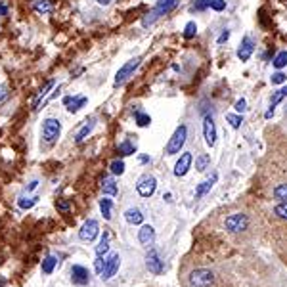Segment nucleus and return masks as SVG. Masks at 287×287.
<instances>
[{"label": "nucleus", "instance_id": "obj_20", "mask_svg": "<svg viewBox=\"0 0 287 287\" xmlns=\"http://www.w3.org/2000/svg\"><path fill=\"white\" fill-rule=\"evenodd\" d=\"M211 165V155L209 153H201L197 159H195V169L199 171V173H203V171H207Z\"/></svg>", "mask_w": 287, "mask_h": 287}, {"label": "nucleus", "instance_id": "obj_41", "mask_svg": "<svg viewBox=\"0 0 287 287\" xmlns=\"http://www.w3.org/2000/svg\"><path fill=\"white\" fill-rule=\"evenodd\" d=\"M58 209H60L61 213H67V211H69V203H67V201H63V199H60V201H58Z\"/></svg>", "mask_w": 287, "mask_h": 287}, {"label": "nucleus", "instance_id": "obj_26", "mask_svg": "<svg viewBox=\"0 0 287 287\" xmlns=\"http://www.w3.org/2000/svg\"><path fill=\"white\" fill-rule=\"evenodd\" d=\"M197 35V25H195V21H188L186 27H184V38H193V36Z\"/></svg>", "mask_w": 287, "mask_h": 287}, {"label": "nucleus", "instance_id": "obj_21", "mask_svg": "<svg viewBox=\"0 0 287 287\" xmlns=\"http://www.w3.org/2000/svg\"><path fill=\"white\" fill-rule=\"evenodd\" d=\"M94 122H96V119L94 117H92V119H90V121H88V125H85V127H83V129H80V132H78L77 134V142L78 144H80V142H83V140L87 138L88 134H90V132H92V129H94Z\"/></svg>", "mask_w": 287, "mask_h": 287}, {"label": "nucleus", "instance_id": "obj_44", "mask_svg": "<svg viewBox=\"0 0 287 287\" xmlns=\"http://www.w3.org/2000/svg\"><path fill=\"white\" fill-rule=\"evenodd\" d=\"M71 102H73V96H67V98H63V104H65V105H69Z\"/></svg>", "mask_w": 287, "mask_h": 287}, {"label": "nucleus", "instance_id": "obj_35", "mask_svg": "<svg viewBox=\"0 0 287 287\" xmlns=\"http://www.w3.org/2000/svg\"><path fill=\"white\" fill-rule=\"evenodd\" d=\"M109 169H111V173H113V174H122V173H125V163H122L121 159H117V161H113V163H111V167H109Z\"/></svg>", "mask_w": 287, "mask_h": 287}, {"label": "nucleus", "instance_id": "obj_23", "mask_svg": "<svg viewBox=\"0 0 287 287\" xmlns=\"http://www.w3.org/2000/svg\"><path fill=\"white\" fill-rule=\"evenodd\" d=\"M33 8H35L36 12H40V14H46V12L52 10V2H50V0H35Z\"/></svg>", "mask_w": 287, "mask_h": 287}, {"label": "nucleus", "instance_id": "obj_27", "mask_svg": "<svg viewBox=\"0 0 287 287\" xmlns=\"http://www.w3.org/2000/svg\"><path fill=\"white\" fill-rule=\"evenodd\" d=\"M111 199H102L100 201V209H102V215H104V218H111Z\"/></svg>", "mask_w": 287, "mask_h": 287}, {"label": "nucleus", "instance_id": "obj_46", "mask_svg": "<svg viewBox=\"0 0 287 287\" xmlns=\"http://www.w3.org/2000/svg\"><path fill=\"white\" fill-rule=\"evenodd\" d=\"M140 161H142V163H148L149 157H148V155H142V157H140Z\"/></svg>", "mask_w": 287, "mask_h": 287}, {"label": "nucleus", "instance_id": "obj_13", "mask_svg": "<svg viewBox=\"0 0 287 287\" xmlns=\"http://www.w3.org/2000/svg\"><path fill=\"white\" fill-rule=\"evenodd\" d=\"M287 98V87H281V88H278L274 94H272V98H270V107H268V111H266V119H270L272 115H274V109H276V105L281 102V100H285Z\"/></svg>", "mask_w": 287, "mask_h": 287}, {"label": "nucleus", "instance_id": "obj_12", "mask_svg": "<svg viewBox=\"0 0 287 287\" xmlns=\"http://www.w3.org/2000/svg\"><path fill=\"white\" fill-rule=\"evenodd\" d=\"M253 52H255V43L251 40V36H243V40L237 48V58L241 61H247L253 56Z\"/></svg>", "mask_w": 287, "mask_h": 287}, {"label": "nucleus", "instance_id": "obj_11", "mask_svg": "<svg viewBox=\"0 0 287 287\" xmlns=\"http://www.w3.org/2000/svg\"><path fill=\"white\" fill-rule=\"evenodd\" d=\"M191 163H193V155L191 153H182L180 159L176 161V165H174V176H184L190 171Z\"/></svg>", "mask_w": 287, "mask_h": 287}, {"label": "nucleus", "instance_id": "obj_16", "mask_svg": "<svg viewBox=\"0 0 287 287\" xmlns=\"http://www.w3.org/2000/svg\"><path fill=\"white\" fill-rule=\"evenodd\" d=\"M138 239L142 245L149 247V245L153 243V239H155V230H153V226H142V230L138 232Z\"/></svg>", "mask_w": 287, "mask_h": 287}, {"label": "nucleus", "instance_id": "obj_5", "mask_svg": "<svg viewBox=\"0 0 287 287\" xmlns=\"http://www.w3.org/2000/svg\"><path fill=\"white\" fill-rule=\"evenodd\" d=\"M140 61H142L140 58H134V60L127 61L121 69L117 71V77H115V87H121V85H125V83H127V80L132 77V73H134V71L140 67Z\"/></svg>", "mask_w": 287, "mask_h": 287}, {"label": "nucleus", "instance_id": "obj_18", "mask_svg": "<svg viewBox=\"0 0 287 287\" xmlns=\"http://www.w3.org/2000/svg\"><path fill=\"white\" fill-rule=\"evenodd\" d=\"M125 218H127L129 224H142L144 215L140 213V209H127L125 211Z\"/></svg>", "mask_w": 287, "mask_h": 287}, {"label": "nucleus", "instance_id": "obj_8", "mask_svg": "<svg viewBox=\"0 0 287 287\" xmlns=\"http://www.w3.org/2000/svg\"><path fill=\"white\" fill-rule=\"evenodd\" d=\"M247 224H249V220H247V217H245V215H241V213L232 215V217L226 218V228L230 230V232H234V234H237V232H243L245 228H247Z\"/></svg>", "mask_w": 287, "mask_h": 287}, {"label": "nucleus", "instance_id": "obj_45", "mask_svg": "<svg viewBox=\"0 0 287 287\" xmlns=\"http://www.w3.org/2000/svg\"><path fill=\"white\" fill-rule=\"evenodd\" d=\"M111 0H98V4H102V6H107Z\"/></svg>", "mask_w": 287, "mask_h": 287}, {"label": "nucleus", "instance_id": "obj_9", "mask_svg": "<svg viewBox=\"0 0 287 287\" xmlns=\"http://www.w3.org/2000/svg\"><path fill=\"white\" fill-rule=\"evenodd\" d=\"M98 232H100V226H98V222L96 220H87L85 222V226L80 228V232H78V237L80 239H85V241H92L96 235H98Z\"/></svg>", "mask_w": 287, "mask_h": 287}, {"label": "nucleus", "instance_id": "obj_29", "mask_svg": "<svg viewBox=\"0 0 287 287\" xmlns=\"http://www.w3.org/2000/svg\"><path fill=\"white\" fill-rule=\"evenodd\" d=\"M226 121L232 125V129H239V127H241V122H243V117H241V115H235V113H228Z\"/></svg>", "mask_w": 287, "mask_h": 287}, {"label": "nucleus", "instance_id": "obj_30", "mask_svg": "<svg viewBox=\"0 0 287 287\" xmlns=\"http://www.w3.org/2000/svg\"><path fill=\"white\" fill-rule=\"evenodd\" d=\"M107 249H109V237H107V234H104V237H102V241H100V245H98V249H96V253H98V257H104L105 253H107Z\"/></svg>", "mask_w": 287, "mask_h": 287}, {"label": "nucleus", "instance_id": "obj_3", "mask_svg": "<svg viewBox=\"0 0 287 287\" xmlns=\"http://www.w3.org/2000/svg\"><path fill=\"white\" fill-rule=\"evenodd\" d=\"M213 281H215V274L207 268H197L190 274L191 287H211Z\"/></svg>", "mask_w": 287, "mask_h": 287}, {"label": "nucleus", "instance_id": "obj_43", "mask_svg": "<svg viewBox=\"0 0 287 287\" xmlns=\"http://www.w3.org/2000/svg\"><path fill=\"white\" fill-rule=\"evenodd\" d=\"M6 14H8L6 6H4V4H0V16H6Z\"/></svg>", "mask_w": 287, "mask_h": 287}, {"label": "nucleus", "instance_id": "obj_7", "mask_svg": "<svg viewBox=\"0 0 287 287\" xmlns=\"http://www.w3.org/2000/svg\"><path fill=\"white\" fill-rule=\"evenodd\" d=\"M203 134H205L207 146L213 148L217 144V127H215V121H213V115H205V119H203Z\"/></svg>", "mask_w": 287, "mask_h": 287}, {"label": "nucleus", "instance_id": "obj_2", "mask_svg": "<svg viewBox=\"0 0 287 287\" xmlns=\"http://www.w3.org/2000/svg\"><path fill=\"white\" fill-rule=\"evenodd\" d=\"M186 138H188V129H186V125H180L174 134L171 136L169 140V144H167V155H176V153H180V149L184 148V144H186Z\"/></svg>", "mask_w": 287, "mask_h": 287}, {"label": "nucleus", "instance_id": "obj_17", "mask_svg": "<svg viewBox=\"0 0 287 287\" xmlns=\"http://www.w3.org/2000/svg\"><path fill=\"white\" fill-rule=\"evenodd\" d=\"M218 180V174L217 173H213V176L211 178H207L205 182H201L199 186H197V190H195V197H203L205 193H209L211 188L215 186V182Z\"/></svg>", "mask_w": 287, "mask_h": 287}, {"label": "nucleus", "instance_id": "obj_28", "mask_svg": "<svg viewBox=\"0 0 287 287\" xmlns=\"http://www.w3.org/2000/svg\"><path fill=\"white\" fill-rule=\"evenodd\" d=\"M207 8H211V0H195L191 4V12H205Z\"/></svg>", "mask_w": 287, "mask_h": 287}, {"label": "nucleus", "instance_id": "obj_19", "mask_svg": "<svg viewBox=\"0 0 287 287\" xmlns=\"http://www.w3.org/2000/svg\"><path fill=\"white\" fill-rule=\"evenodd\" d=\"M102 190H104V193H107V195H117L119 188H117V182H115L113 178H104Z\"/></svg>", "mask_w": 287, "mask_h": 287}, {"label": "nucleus", "instance_id": "obj_32", "mask_svg": "<svg viewBox=\"0 0 287 287\" xmlns=\"http://www.w3.org/2000/svg\"><path fill=\"white\" fill-rule=\"evenodd\" d=\"M274 197L287 203V184H281V186H278V188L274 190Z\"/></svg>", "mask_w": 287, "mask_h": 287}, {"label": "nucleus", "instance_id": "obj_14", "mask_svg": "<svg viewBox=\"0 0 287 287\" xmlns=\"http://www.w3.org/2000/svg\"><path fill=\"white\" fill-rule=\"evenodd\" d=\"M71 279L77 285H87L88 283V270L85 266H73L71 268Z\"/></svg>", "mask_w": 287, "mask_h": 287}, {"label": "nucleus", "instance_id": "obj_47", "mask_svg": "<svg viewBox=\"0 0 287 287\" xmlns=\"http://www.w3.org/2000/svg\"><path fill=\"white\" fill-rule=\"evenodd\" d=\"M2 285H4V279H0V287H2Z\"/></svg>", "mask_w": 287, "mask_h": 287}, {"label": "nucleus", "instance_id": "obj_6", "mask_svg": "<svg viewBox=\"0 0 287 287\" xmlns=\"http://www.w3.org/2000/svg\"><path fill=\"white\" fill-rule=\"evenodd\" d=\"M136 190H138V193L142 195V197H149V195H153L157 190V180L153 178V176H149V174H146V176H142L138 180V184H136Z\"/></svg>", "mask_w": 287, "mask_h": 287}, {"label": "nucleus", "instance_id": "obj_1", "mask_svg": "<svg viewBox=\"0 0 287 287\" xmlns=\"http://www.w3.org/2000/svg\"><path fill=\"white\" fill-rule=\"evenodd\" d=\"M178 6V0H159L157 2V6L151 12H149L148 16L144 18V21H142V25L148 27L151 25L155 19H159L161 16H165V14H169V12H173L174 8Z\"/></svg>", "mask_w": 287, "mask_h": 287}, {"label": "nucleus", "instance_id": "obj_10", "mask_svg": "<svg viewBox=\"0 0 287 287\" xmlns=\"http://www.w3.org/2000/svg\"><path fill=\"white\" fill-rule=\"evenodd\" d=\"M146 266H148V270L151 272V274H161V272L165 270L163 261L159 259V255H157L155 249H151V251L148 253V257H146Z\"/></svg>", "mask_w": 287, "mask_h": 287}, {"label": "nucleus", "instance_id": "obj_4", "mask_svg": "<svg viewBox=\"0 0 287 287\" xmlns=\"http://www.w3.org/2000/svg\"><path fill=\"white\" fill-rule=\"evenodd\" d=\"M61 132V125L58 119H46L43 125V138L48 146H52L56 140L60 138Z\"/></svg>", "mask_w": 287, "mask_h": 287}, {"label": "nucleus", "instance_id": "obj_38", "mask_svg": "<svg viewBox=\"0 0 287 287\" xmlns=\"http://www.w3.org/2000/svg\"><path fill=\"white\" fill-rule=\"evenodd\" d=\"M234 107H235V111H239V113H241V111H245V109H247V102L241 98V100H237V102H235Z\"/></svg>", "mask_w": 287, "mask_h": 287}, {"label": "nucleus", "instance_id": "obj_22", "mask_svg": "<svg viewBox=\"0 0 287 287\" xmlns=\"http://www.w3.org/2000/svg\"><path fill=\"white\" fill-rule=\"evenodd\" d=\"M119 153L121 155H132V153H136V146L132 144L131 140H125L119 144Z\"/></svg>", "mask_w": 287, "mask_h": 287}, {"label": "nucleus", "instance_id": "obj_40", "mask_svg": "<svg viewBox=\"0 0 287 287\" xmlns=\"http://www.w3.org/2000/svg\"><path fill=\"white\" fill-rule=\"evenodd\" d=\"M228 38H230V31H228V29H224V31H222V35L218 36L217 43H218V44H224V43L228 40Z\"/></svg>", "mask_w": 287, "mask_h": 287}, {"label": "nucleus", "instance_id": "obj_36", "mask_svg": "<svg viewBox=\"0 0 287 287\" xmlns=\"http://www.w3.org/2000/svg\"><path fill=\"white\" fill-rule=\"evenodd\" d=\"M274 213H276L278 217H281V218H287V203H285V201H283V203H279V205H276Z\"/></svg>", "mask_w": 287, "mask_h": 287}, {"label": "nucleus", "instance_id": "obj_42", "mask_svg": "<svg viewBox=\"0 0 287 287\" xmlns=\"http://www.w3.org/2000/svg\"><path fill=\"white\" fill-rule=\"evenodd\" d=\"M104 266H105V262L102 261V257H98V259H96V270L102 274V272H104Z\"/></svg>", "mask_w": 287, "mask_h": 287}, {"label": "nucleus", "instance_id": "obj_34", "mask_svg": "<svg viewBox=\"0 0 287 287\" xmlns=\"http://www.w3.org/2000/svg\"><path fill=\"white\" fill-rule=\"evenodd\" d=\"M270 80H272V85H283V83L287 80V75L283 73V71H278V73H274V75H272Z\"/></svg>", "mask_w": 287, "mask_h": 287}, {"label": "nucleus", "instance_id": "obj_24", "mask_svg": "<svg viewBox=\"0 0 287 287\" xmlns=\"http://www.w3.org/2000/svg\"><path fill=\"white\" fill-rule=\"evenodd\" d=\"M85 104H87V98H85V96H78V98H73V102L69 104V107H67V109H69L71 113H77L78 109H80Z\"/></svg>", "mask_w": 287, "mask_h": 287}, {"label": "nucleus", "instance_id": "obj_31", "mask_svg": "<svg viewBox=\"0 0 287 287\" xmlns=\"http://www.w3.org/2000/svg\"><path fill=\"white\" fill-rule=\"evenodd\" d=\"M56 257H46V261L43 262V272L44 274H52L54 266H56Z\"/></svg>", "mask_w": 287, "mask_h": 287}, {"label": "nucleus", "instance_id": "obj_39", "mask_svg": "<svg viewBox=\"0 0 287 287\" xmlns=\"http://www.w3.org/2000/svg\"><path fill=\"white\" fill-rule=\"evenodd\" d=\"M35 203H36V197H33V199H29V201L21 199V201H19V207H23V209H29V207H33Z\"/></svg>", "mask_w": 287, "mask_h": 287}, {"label": "nucleus", "instance_id": "obj_37", "mask_svg": "<svg viewBox=\"0 0 287 287\" xmlns=\"http://www.w3.org/2000/svg\"><path fill=\"white\" fill-rule=\"evenodd\" d=\"M211 8L215 12H222L226 8V0H211Z\"/></svg>", "mask_w": 287, "mask_h": 287}, {"label": "nucleus", "instance_id": "obj_33", "mask_svg": "<svg viewBox=\"0 0 287 287\" xmlns=\"http://www.w3.org/2000/svg\"><path fill=\"white\" fill-rule=\"evenodd\" d=\"M136 122H138V127H148L151 119H149L148 113H144V111H136Z\"/></svg>", "mask_w": 287, "mask_h": 287}, {"label": "nucleus", "instance_id": "obj_25", "mask_svg": "<svg viewBox=\"0 0 287 287\" xmlns=\"http://www.w3.org/2000/svg\"><path fill=\"white\" fill-rule=\"evenodd\" d=\"M272 65L276 67L278 71H281L283 67L287 65V52H279L276 58H274V61H272Z\"/></svg>", "mask_w": 287, "mask_h": 287}, {"label": "nucleus", "instance_id": "obj_15", "mask_svg": "<svg viewBox=\"0 0 287 287\" xmlns=\"http://www.w3.org/2000/svg\"><path fill=\"white\" fill-rule=\"evenodd\" d=\"M119 262H121V257H119V255H113V257H111V259H109V261L105 262V266H104V272H102V274H104V276H102V278H104V279H109V278H113V276H115V272H117V270H119Z\"/></svg>", "mask_w": 287, "mask_h": 287}]
</instances>
